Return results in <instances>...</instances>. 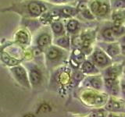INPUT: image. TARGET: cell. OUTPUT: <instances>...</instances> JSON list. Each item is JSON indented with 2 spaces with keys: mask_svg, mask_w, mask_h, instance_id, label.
Here are the masks:
<instances>
[{
  "mask_svg": "<svg viewBox=\"0 0 125 117\" xmlns=\"http://www.w3.org/2000/svg\"><path fill=\"white\" fill-rule=\"evenodd\" d=\"M45 50L47 64L49 65L60 64L67 57L66 51L57 45H49Z\"/></svg>",
  "mask_w": 125,
  "mask_h": 117,
  "instance_id": "obj_1",
  "label": "cell"
},
{
  "mask_svg": "<svg viewBox=\"0 0 125 117\" xmlns=\"http://www.w3.org/2000/svg\"><path fill=\"white\" fill-rule=\"evenodd\" d=\"M91 60L96 67L103 69L112 64V59L102 49H96L90 56Z\"/></svg>",
  "mask_w": 125,
  "mask_h": 117,
  "instance_id": "obj_2",
  "label": "cell"
},
{
  "mask_svg": "<svg viewBox=\"0 0 125 117\" xmlns=\"http://www.w3.org/2000/svg\"><path fill=\"white\" fill-rule=\"evenodd\" d=\"M11 73H13L14 78L19 84L23 85V87L30 88L31 84L29 82L28 76H27V73L26 69L23 67L22 66H13V68L10 69Z\"/></svg>",
  "mask_w": 125,
  "mask_h": 117,
  "instance_id": "obj_3",
  "label": "cell"
},
{
  "mask_svg": "<svg viewBox=\"0 0 125 117\" xmlns=\"http://www.w3.org/2000/svg\"><path fill=\"white\" fill-rule=\"evenodd\" d=\"M27 13L31 17H38L44 14L45 11L47 10L46 6L42 1L38 0H31L26 5Z\"/></svg>",
  "mask_w": 125,
  "mask_h": 117,
  "instance_id": "obj_4",
  "label": "cell"
},
{
  "mask_svg": "<svg viewBox=\"0 0 125 117\" xmlns=\"http://www.w3.org/2000/svg\"><path fill=\"white\" fill-rule=\"evenodd\" d=\"M28 79L31 86L37 87L39 84H41L42 81V73L40 69L38 68V66L35 65H31L28 66Z\"/></svg>",
  "mask_w": 125,
  "mask_h": 117,
  "instance_id": "obj_5",
  "label": "cell"
},
{
  "mask_svg": "<svg viewBox=\"0 0 125 117\" xmlns=\"http://www.w3.org/2000/svg\"><path fill=\"white\" fill-rule=\"evenodd\" d=\"M82 95H84L83 99L88 104H91L92 105H103L105 101V98L100 95V94H95L91 91H86Z\"/></svg>",
  "mask_w": 125,
  "mask_h": 117,
  "instance_id": "obj_6",
  "label": "cell"
},
{
  "mask_svg": "<svg viewBox=\"0 0 125 117\" xmlns=\"http://www.w3.org/2000/svg\"><path fill=\"white\" fill-rule=\"evenodd\" d=\"M106 43H100L99 47L103 49L104 52L106 53L109 57H114L117 55L120 54V44L114 42H108Z\"/></svg>",
  "mask_w": 125,
  "mask_h": 117,
  "instance_id": "obj_7",
  "label": "cell"
},
{
  "mask_svg": "<svg viewBox=\"0 0 125 117\" xmlns=\"http://www.w3.org/2000/svg\"><path fill=\"white\" fill-rule=\"evenodd\" d=\"M103 84L108 92L110 93L112 95H116L120 92V85L115 78L105 77L103 79Z\"/></svg>",
  "mask_w": 125,
  "mask_h": 117,
  "instance_id": "obj_8",
  "label": "cell"
},
{
  "mask_svg": "<svg viewBox=\"0 0 125 117\" xmlns=\"http://www.w3.org/2000/svg\"><path fill=\"white\" fill-rule=\"evenodd\" d=\"M110 2L108 0H99V6H98L97 10L94 14V16L100 18L105 17L107 15L109 14L110 12Z\"/></svg>",
  "mask_w": 125,
  "mask_h": 117,
  "instance_id": "obj_9",
  "label": "cell"
},
{
  "mask_svg": "<svg viewBox=\"0 0 125 117\" xmlns=\"http://www.w3.org/2000/svg\"><path fill=\"white\" fill-rule=\"evenodd\" d=\"M85 82L88 84H84V85L88 88H91L95 90H101L103 87V80L101 76L90 75L87 79L85 80Z\"/></svg>",
  "mask_w": 125,
  "mask_h": 117,
  "instance_id": "obj_10",
  "label": "cell"
},
{
  "mask_svg": "<svg viewBox=\"0 0 125 117\" xmlns=\"http://www.w3.org/2000/svg\"><path fill=\"white\" fill-rule=\"evenodd\" d=\"M52 44V34L49 32H44L38 35L36 39V45L38 49H45Z\"/></svg>",
  "mask_w": 125,
  "mask_h": 117,
  "instance_id": "obj_11",
  "label": "cell"
},
{
  "mask_svg": "<svg viewBox=\"0 0 125 117\" xmlns=\"http://www.w3.org/2000/svg\"><path fill=\"white\" fill-rule=\"evenodd\" d=\"M81 72L88 74V75H95V74H98L99 73L98 68L91 60H85L82 62Z\"/></svg>",
  "mask_w": 125,
  "mask_h": 117,
  "instance_id": "obj_12",
  "label": "cell"
},
{
  "mask_svg": "<svg viewBox=\"0 0 125 117\" xmlns=\"http://www.w3.org/2000/svg\"><path fill=\"white\" fill-rule=\"evenodd\" d=\"M122 71V66H112L109 65L105 69V77H110L116 79L120 75V73Z\"/></svg>",
  "mask_w": 125,
  "mask_h": 117,
  "instance_id": "obj_13",
  "label": "cell"
},
{
  "mask_svg": "<svg viewBox=\"0 0 125 117\" xmlns=\"http://www.w3.org/2000/svg\"><path fill=\"white\" fill-rule=\"evenodd\" d=\"M101 36L105 42H114L116 41L117 37L113 31L111 27H105L101 30Z\"/></svg>",
  "mask_w": 125,
  "mask_h": 117,
  "instance_id": "obj_14",
  "label": "cell"
},
{
  "mask_svg": "<svg viewBox=\"0 0 125 117\" xmlns=\"http://www.w3.org/2000/svg\"><path fill=\"white\" fill-rule=\"evenodd\" d=\"M15 40L20 45H28L29 42H30L29 34L23 29L17 31V33H16Z\"/></svg>",
  "mask_w": 125,
  "mask_h": 117,
  "instance_id": "obj_15",
  "label": "cell"
},
{
  "mask_svg": "<svg viewBox=\"0 0 125 117\" xmlns=\"http://www.w3.org/2000/svg\"><path fill=\"white\" fill-rule=\"evenodd\" d=\"M124 101H120L114 99H110L105 104V109L113 112L124 111Z\"/></svg>",
  "mask_w": 125,
  "mask_h": 117,
  "instance_id": "obj_16",
  "label": "cell"
},
{
  "mask_svg": "<svg viewBox=\"0 0 125 117\" xmlns=\"http://www.w3.org/2000/svg\"><path fill=\"white\" fill-rule=\"evenodd\" d=\"M55 45L60 47L65 50H70V36L68 35H61V36L56 37V40L54 41Z\"/></svg>",
  "mask_w": 125,
  "mask_h": 117,
  "instance_id": "obj_17",
  "label": "cell"
},
{
  "mask_svg": "<svg viewBox=\"0 0 125 117\" xmlns=\"http://www.w3.org/2000/svg\"><path fill=\"white\" fill-rule=\"evenodd\" d=\"M80 23L76 19H70L66 23V29L71 34H77L80 30Z\"/></svg>",
  "mask_w": 125,
  "mask_h": 117,
  "instance_id": "obj_18",
  "label": "cell"
},
{
  "mask_svg": "<svg viewBox=\"0 0 125 117\" xmlns=\"http://www.w3.org/2000/svg\"><path fill=\"white\" fill-rule=\"evenodd\" d=\"M51 29L55 37H59L65 34V29L62 23L60 21H54L51 23Z\"/></svg>",
  "mask_w": 125,
  "mask_h": 117,
  "instance_id": "obj_19",
  "label": "cell"
},
{
  "mask_svg": "<svg viewBox=\"0 0 125 117\" xmlns=\"http://www.w3.org/2000/svg\"><path fill=\"white\" fill-rule=\"evenodd\" d=\"M1 58L6 64L9 65V66H16V65H18L19 62H20L19 60L16 59V58H13V57H12L7 52H2Z\"/></svg>",
  "mask_w": 125,
  "mask_h": 117,
  "instance_id": "obj_20",
  "label": "cell"
},
{
  "mask_svg": "<svg viewBox=\"0 0 125 117\" xmlns=\"http://www.w3.org/2000/svg\"><path fill=\"white\" fill-rule=\"evenodd\" d=\"M111 28L117 38L124 36L125 29H124V25L122 24V23H114L111 26Z\"/></svg>",
  "mask_w": 125,
  "mask_h": 117,
  "instance_id": "obj_21",
  "label": "cell"
},
{
  "mask_svg": "<svg viewBox=\"0 0 125 117\" xmlns=\"http://www.w3.org/2000/svg\"><path fill=\"white\" fill-rule=\"evenodd\" d=\"M110 6L114 10H124L125 6L124 0H112V2L110 3Z\"/></svg>",
  "mask_w": 125,
  "mask_h": 117,
  "instance_id": "obj_22",
  "label": "cell"
},
{
  "mask_svg": "<svg viewBox=\"0 0 125 117\" xmlns=\"http://www.w3.org/2000/svg\"><path fill=\"white\" fill-rule=\"evenodd\" d=\"M74 1V0H49V2H55V3H64V2H70Z\"/></svg>",
  "mask_w": 125,
  "mask_h": 117,
  "instance_id": "obj_23",
  "label": "cell"
}]
</instances>
